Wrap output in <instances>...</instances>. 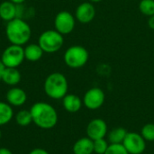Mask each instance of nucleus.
<instances>
[{
  "instance_id": "nucleus-1",
  "label": "nucleus",
  "mask_w": 154,
  "mask_h": 154,
  "mask_svg": "<svg viewBox=\"0 0 154 154\" xmlns=\"http://www.w3.org/2000/svg\"><path fill=\"white\" fill-rule=\"evenodd\" d=\"M30 112L32 114V123L41 129H52L58 123V113L49 103L36 102L31 106Z\"/></svg>"
},
{
  "instance_id": "nucleus-2",
  "label": "nucleus",
  "mask_w": 154,
  "mask_h": 154,
  "mask_svg": "<svg viewBox=\"0 0 154 154\" xmlns=\"http://www.w3.org/2000/svg\"><path fill=\"white\" fill-rule=\"evenodd\" d=\"M5 34L12 44L23 46L31 39L32 30L30 25L22 18H14L7 22Z\"/></svg>"
},
{
  "instance_id": "nucleus-3",
  "label": "nucleus",
  "mask_w": 154,
  "mask_h": 154,
  "mask_svg": "<svg viewBox=\"0 0 154 154\" xmlns=\"http://www.w3.org/2000/svg\"><path fill=\"white\" fill-rule=\"evenodd\" d=\"M45 94L51 99H62L69 90V83L67 78L60 72H53L50 74L43 85Z\"/></svg>"
},
{
  "instance_id": "nucleus-4",
  "label": "nucleus",
  "mask_w": 154,
  "mask_h": 154,
  "mask_svg": "<svg viewBox=\"0 0 154 154\" xmlns=\"http://www.w3.org/2000/svg\"><path fill=\"white\" fill-rule=\"evenodd\" d=\"M89 59V53L86 48L80 45H73L66 50L63 55L65 64L70 69L84 67Z\"/></svg>"
},
{
  "instance_id": "nucleus-5",
  "label": "nucleus",
  "mask_w": 154,
  "mask_h": 154,
  "mask_svg": "<svg viewBox=\"0 0 154 154\" xmlns=\"http://www.w3.org/2000/svg\"><path fill=\"white\" fill-rule=\"evenodd\" d=\"M38 44L42 49L43 52L54 53L62 48L64 38L63 35L56 30H47L39 36Z\"/></svg>"
},
{
  "instance_id": "nucleus-6",
  "label": "nucleus",
  "mask_w": 154,
  "mask_h": 154,
  "mask_svg": "<svg viewBox=\"0 0 154 154\" xmlns=\"http://www.w3.org/2000/svg\"><path fill=\"white\" fill-rule=\"evenodd\" d=\"M0 60L5 68H18L25 60L24 49L20 45L11 44L4 50Z\"/></svg>"
},
{
  "instance_id": "nucleus-7",
  "label": "nucleus",
  "mask_w": 154,
  "mask_h": 154,
  "mask_svg": "<svg viewBox=\"0 0 154 154\" xmlns=\"http://www.w3.org/2000/svg\"><path fill=\"white\" fill-rule=\"evenodd\" d=\"M76 25L75 16L68 11L59 12L54 19V28L62 35L69 34Z\"/></svg>"
},
{
  "instance_id": "nucleus-8",
  "label": "nucleus",
  "mask_w": 154,
  "mask_h": 154,
  "mask_svg": "<svg viewBox=\"0 0 154 154\" xmlns=\"http://www.w3.org/2000/svg\"><path fill=\"white\" fill-rule=\"evenodd\" d=\"M146 143L141 134L128 132L122 144L129 154H143L146 150Z\"/></svg>"
},
{
  "instance_id": "nucleus-9",
  "label": "nucleus",
  "mask_w": 154,
  "mask_h": 154,
  "mask_svg": "<svg viewBox=\"0 0 154 154\" xmlns=\"http://www.w3.org/2000/svg\"><path fill=\"white\" fill-rule=\"evenodd\" d=\"M106 95L99 88L88 89L83 97V105L89 110L99 109L105 103Z\"/></svg>"
},
{
  "instance_id": "nucleus-10",
  "label": "nucleus",
  "mask_w": 154,
  "mask_h": 154,
  "mask_svg": "<svg viewBox=\"0 0 154 154\" xmlns=\"http://www.w3.org/2000/svg\"><path fill=\"white\" fill-rule=\"evenodd\" d=\"M107 133H108L107 125L101 118H94L87 125V129H86L87 136L93 141L105 138Z\"/></svg>"
},
{
  "instance_id": "nucleus-11",
  "label": "nucleus",
  "mask_w": 154,
  "mask_h": 154,
  "mask_svg": "<svg viewBox=\"0 0 154 154\" xmlns=\"http://www.w3.org/2000/svg\"><path fill=\"white\" fill-rule=\"evenodd\" d=\"M96 16V8L91 2H83L78 5L75 11V18L80 23H89Z\"/></svg>"
},
{
  "instance_id": "nucleus-12",
  "label": "nucleus",
  "mask_w": 154,
  "mask_h": 154,
  "mask_svg": "<svg viewBox=\"0 0 154 154\" xmlns=\"http://www.w3.org/2000/svg\"><path fill=\"white\" fill-rule=\"evenodd\" d=\"M5 98H6V102L10 106L14 107H18L25 104L27 100V95L23 89L20 88L13 87L7 91L5 95Z\"/></svg>"
},
{
  "instance_id": "nucleus-13",
  "label": "nucleus",
  "mask_w": 154,
  "mask_h": 154,
  "mask_svg": "<svg viewBox=\"0 0 154 154\" xmlns=\"http://www.w3.org/2000/svg\"><path fill=\"white\" fill-rule=\"evenodd\" d=\"M83 105L81 98L75 94H67L62 98V106L64 109L71 114L79 112Z\"/></svg>"
},
{
  "instance_id": "nucleus-14",
  "label": "nucleus",
  "mask_w": 154,
  "mask_h": 154,
  "mask_svg": "<svg viewBox=\"0 0 154 154\" xmlns=\"http://www.w3.org/2000/svg\"><path fill=\"white\" fill-rule=\"evenodd\" d=\"M72 152L74 154L94 153V141L88 136L79 138L73 144Z\"/></svg>"
},
{
  "instance_id": "nucleus-15",
  "label": "nucleus",
  "mask_w": 154,
  "mask_h": 154,
  "mask_svg": "<svg viewBox=\"0 0 154 154\" xmlns=\"http://www.w3.org/2000/svg\"><path fill=\"white\" fill-rule=\"evenodd\" d=\"M0 18L5 22L17 18V5L7 0L0 4Z\"/></svg>"
},
{
  "instance_id": "nucleus-16",
  "label": "nucleus",
  "mask_w": 154,
  "mask_h": 154,
  "mask_svg": "<svg viewBox=\"0 0 154 154\" xmlns=\"http://www.w3.org/2000/svg\"><path fill=\"white\" fill-rule=\"evenodd\" d=\"M21 79L22 76L17 68H5L2 74L1 81H3L5 84L8 86L14 87L17 84H19Z\"/></svg>"
},
{
  "instance_id": "nucleus-17",
  "label": "nucleus",
  "mask_w": 154,
  "mask_h": 154,
  "mask_svg": "<svg viewBox=\"0 0 154 154\" xmlns=\"http://www.w3.org/2000/svg\"><path fill=\"white\" fill-rule=\"evenodd\" d=\"M43 53L44 52L39 44L31 43V44H28L24 48V58H25V60L32 61V62L40 60L42 59Z\"/></svg>"
},
{
  "instance_id": "nucleus-18",
  "label": "nucleus",
  "mask_w": 154,
  "mask_h": 154,
  "mask_svg": "<svg viewBox=\"0 0 154 154\" xmlns=\"http://www.w3.org/2000/svg\"><path fill=\"white\" fill-rule=\"evenodd\" d=\"M127 133L128 132L123 127L114 128L107 133V141L110 144H122Z\"/></svg>"
},
{
  "instance_id": "nucleus-19",
  "label": "nucleus",
  "mask_w": 154,
  "mask_h": 154,
  "mask_svg": "<svg viewBox=\"0 0 154 154\" xmlns=\"http://www.w3.org/2000/svg\"><path fill=\"white\" fill-rule=\"evenodd\" d=\"M14 117L13 106L7 102L0 101V126L7 125Z\"/></svg>"
},
{
  "instance_id": "nucleus-20",
  "label": "nucleus",
  "mask_w": 154,
  "mask_h": 154,
  "mask_svg": "<svg viewBox=\"0 0 154 154\" xmlns=\"http://www.w3.org/2000/svg\"><path fill=\"white\" fill-rule=\"evenodd\" d=\"M14 119H15L16 124L23 127L28 126L29 125L32 123V114L30 110H26V109H22L19 112H17L14 116Z\"/></svg>"
},
{
  "instance_id": "nucleus-21",
  "label": "nucleus",
  "mask_w": 154,
  "mask_h": 154,
  "mask_svg": "<svg viewBox=\"0 0 154 154\" xmlns=\"http://www.w3.org/2000/svg\"><path fill=\"white\" fill-rule=\"evenodd\" d=\"M139 10L148 17L154 15V0H142L139 3Z\"/></svg>"
},
{
  "instance_id": "nucleus-22",
  "label": "nucleus",
  "mask_w": 154,
  "mask_h": 154,
  "mask_svg": "<svg viewBox=\"0 0 154 154\" xmlns=\"http://www.w3.org/2000/svg\"><path fill=\"white\" fill-rule=\"evenodd\" d=\"M141 135L146 142H154V124L149 123L144 125L141 130Z\"/></svg>"
},
{
  "instance_id": "nucleus-23",
  "label": "nucleus",
  "mask_w": 154,
  "mask_h": 154,
  "mask_svg": "<svg viewBox=\"0 0 154 154\" xmlns=\"http://www.w3.org/2000/svg\"><path fill=\"white\" fill-rule=\"evenodd\" d=\"M109 146L108 141L105 138L94 141V152L97 154H105Z\"/></svg>"
},
{
  "instance_id": "nucleus-24",
  "label": "nucleus",
  "mask_w": 154,
  "mask_h": 154,
  "mask_svg": "<svg viewBox=\"0 0 154 154\" xmlns=\"http://www.w3.org/2000/svg\"><path fill=\"white\" fill-rule=\"evenodd\" d=\"M105 154H129L123 144H110Z\"/></svg>"
},
{
  "instance_id": "nucleus-25",
  "label": "nucleus",
  "mask_w": 154,
  "mask_h": 154,
  "mask_svg": "<svg viewBox=\"0 0 154 154\" xmlns=\"http://www.w3.org/2000/svg\"><path fill=\"white\" fill-rule=\"evenodd\" d=\"M29 154H50L46 150L42 149V148H35L33 150H32Z\"/></svg>"
},
{
  "instance_id": "nucleus-26",
  "label": "nucleus",
  "mask_w": 154,
  "mask_h": 154,
  "mask_svg": "<svg viewBox=\"0 0 154 154\" xmlns=\"http://www.w3.org/2000/svg\"><path fill=\"white\" fill-rule=\"evenodd\" d=\"M148 26L152 29L154 30V15H152L149 17V20H148Z\"/></svg>"
},
{
  "instance_id": "nucleus-27",
  "label": "nucleus",
  "mask_w": 154,
  "mask_h": 154,
  "mask_svg": "<svg viewBox=\"0 0 154 154\" xmlns=\"http://www.w3.org/2000/svg\"><path fill=\"white\" fill-rule=\"evenodd\" d=\"M0 154H13V152L5 147H1L0 148Z\"/></svg>"
},
{
  "instance_id": "nucleus-28",
  "label": "nucleus",
  "mask_w": 154,
  "mask_h": 154,
  "mask_svg": "<svg viewBox=\"0 0 154 154\" xmlns=\"http://www.w3.org/2000/svg\"><path fill=\"white\" fill-rule=\"evenodd\" d=\"M5 66H4V64L2 63V61H1V60H0V81H1V78H2V74H3V71H4V69H5Z\"/></svg>"
},
{
  "instance_id": "nucleus-29",
  "label": "nucleus",
  "mask_w": 154,
  "mask_h": 154,
  "mask_svg": "<svg viewBox=\"0 0 154 154\" xmlns=\"http://www.w3.org/2000/svg\"><path fill=\"white\" fill-rule=\"evenodd\" d=\"M9 1H11L12 3L15 5H22L23 2H25V0H9Z\"/></svg>"
},
{
  "instance_id": "nucleus-30",
  "label": "nucleus",
  "mask_w": 154,
  "mask_h": 154,
  "mask_svg": "<svg viewBox=\"0 0 154 154\" xmlns=\"http://www.w3.org/2000/svg\"><path fill=\"white\" fill-rule=\"evenodd\" d=\"M102 0H89V2H91V3H99Z\"/></svg>"
},
{
  "instance_id": "nucleus-31",
  "label": "nucleus",
  "mask_w": 154,
  "mask_h": 154,
  "mask_svg": "<svg viewBox=\"0 0 154 154\" xmlns=\"http://www.w3.org/2000/svg\"><path fill=\"white\" fill-rule=\"evenodd\" d=\"M1 136H2V132H1V129H0V140H1Z\"/></svg>"
},
{
  "instance_id": "nucleus-32",
  "label": "nucleus",
  "mask_w": 154,
  "mask_h": 154,
  "mask_svg": "<svg viewBox=\"0 0 154 154\" xmlns=\"http://www.w3.org/2000/svg\"><path fill=\"white\" fill-rule=\"evenodd\" d=\"M143 154H149V153H143Z\"/></svg>"
}]
</instances>
